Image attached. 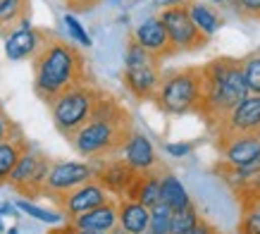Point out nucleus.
Instances as JSON below:
<instances>
[{"instance_id": "obj_1", "label": "nucleus", "mask_w": 260, "mask_h": 234, "mask_svg": "<svg viewBox=\"0 0 260 234\" xmlns=\"http://www.w3.org/2000/svg\"><path fill=\"white\" fill-rule=\"evenodd\" d=\"M34 60V91L41 101L50 103L72 86L88 81L86 57L79 48L67 39L46 32L43 43L36 50Z\"/></svg>"}, {"instance_id": "obj_2", "label": "nucleus", "mask_w": 260, "mask_h": 234, "mask_svg": "<svg viewBox=\"0 0 260 234\" xmlns=\"http://www.w3.org/2000/svg\"><path fill=\"white\" fill-rule=\"evenodd\" d=\"M132 132H134V122L129 110L117 98L103 94L88 122L70 141L74 151L86 160H108L119 156Z\"/></svg>"}, {"instance_id": "obj_3", "label": "nucleus", "mask_w": 260, "mask_h": 234, "mask_svg": "<svg viewBox=\"0 0 260 234\" xmlns=\"http://www.w3.org/2000/svg\"><path fill=\"white\" fill-rule=\"evenodd\" d=\"M201 77H203V91H201L198 115L203 117L210 129H215L222 117L241 98L248 96V89L241 74L239 57H229V55L213 57L201 65Z\"/></svg>"}, {"instance_id": "obj_4", "label": "nucleus", "mask_w": 260, "mask_h": 234, "mask_svg": "<svg viewBox=\"0 0 260 234\" xmlns=\"http://www.w3.org/2000/svg\"><path fill=\"white\" fill-rule=\"evenodd\" d=\"M201 91H203L201 65L174 67V70L162 72L158 91L153 96V103L160 112H165L170 117L198 115Z\"/></svg>"}, {"instance_id": "obj_5", "label": "nucleus", "mask_w": 260, "mask_h": 234, "mask_svg": "<svg viewBox=\"0 0 260 234\" xmlns=\"http://www.w3.org/2000/svg\"><path fill=\"white\" fill-rule=\"evenodd\" d=\"M101 96H103L101 89H95L93 84L86 81V84L72 86L64 94L57 96L55 101H50L48 110H50L55 129L62 134L64 139H72L88 122V117H91Z\"/></svg>"}, {"instance_id": "obj_6", "label": "nucleus", "mask_w": 260, "mask_h": 234, "mask_svg": "<svg viewBox=\"0 0 260 234\" xmlns=\"http://www.w3.org/2000/svg\"><path fill=\"white\" fill-rule=\"evenodd\" d=\"M160 77H162V67L160 60L150 57L146 50L136 46L129 39L124 50V72H122V84L136 101H153V96L158 91Z\"/></svg>"}, {"instance_id": "obj_7", "label": "nucleus", "mask_w": 260, "mask_h": 234, "mask_svg": "<svg viewBox=\"0 0 260 234\" xmlns=\"http://www.w3.org/2000/svg\"><path fill=\"white\" fill-rule=\"evenodd\" d=\"M50 163L53 160L43 151L29 146L22 153V158L17 160V165L12 167L5 187H10L12 191H17L22 198H29V201L36 198V196H43V187H46Z\"/></svg>"}, {"instance_id": "obj_8", "label": "nucleus", "mask_w": 260, "mask_h": 234, "mask_svg": "<svg viewBox=\"0 0 260 234\" xmlns=\"http://www.w3.org/2000/svg\"><path fill=\"white\" fill-rule=\"evenodd\" d=\"M160 22L165 26L167 36H170V43H172L174 53H198L203 50L210 39L205 36L203 32H198V26L191 22L189 12H186V5L184 8H167L160 10Z\"/></svg>"}, {"instance_id": "obj_9", "label": "nucleus", "mask_w": 260, "mask_h": 234, "mask_svg": "<svg viewBox=\"0 0 260 234\" xmlns=\"http://www.w3.org/2000/svg\"><path fill=\"white\" fill-rule=\"evenodd\" d=\"M217 136H260V96L248 94L213 129Z\"/></svg>"}, {"instance_id": "obj_10", "label": "nucleus", "mask_w": 260, "mask_h": 234, "mask_svg": "<svg viewBox=\"0 0 260 234\" xmlns=\"http://www.w3.org/2000/svg\"><path fill=\"white\" fill-rule=\"evenodd\" d=\"M91 180H95L93 163H88V160H55V163H50V170H48L43 196L53 198L57 194H67V191Z\"/></svg>"}, {"instance_id": "obj_11", "label": "nucleus", "mask_w": 260, "mask_h": 234, "mask_svg": "<svg viewBox=\"0 0 260 234\" xmlns=\"http://www.w3.org/2000/svg\"><path fill=\"white\" fill-rule=\"evenodd\" d=\"M217 163L241 170H260V136H217Z\"/></svg>"}, {"instance_id": "obj_12", "label": "nucleus", "mask_w": 260, "mask_h": 234, "mask_svg": "<svg viewBox=\"0 0 260 234\" xmlns=\"http://www.w3.org/2000/svg\"><path fill=\"white\" fill-rule=\"evenodd\" d=\"M108 198H110V194L105 191V187H103L98 180L86 182V184L72 189L67 194L53 196V201H55V206L60 208V213H62V218L67 220V222L74 218H79V215H84V213H88L91 208H95V206L105 203Z\"/></svg>"}, {"instance_id": "obj_13", "label": "nucleus", "mask_w": 260, "mask_h": 234, "mask_svg": "<svg viewBox=\"0 0 260 234\" xmlns=\"http://www.w3.org/2000/svg\"><path fill=\"white\" fill-rule=\"evenodd\" d=\"M132 41H134L141 50H146L150 57L160 60V63L167 60V57H174V55H177L158 15L148 17V19H143V22L136 24V29L132 32Z\"/></svg>"}, {"instance_id": "obj_14", "label": "nucleus", "mask_w": 260, "mask_h": 234, "mask_svg": "<svg viewBox=\"0 0 260 234\" xmlns=\"http://www.w3.org/2000/svg\"><path fill=\"white\" fill-rule=\"evenodd\" d=\"M119 158L124 160L134 172H153L160 170V158L155 153V146L143 132H132L126 143L119 151Z\"/></svg>"}, {"instance_id": "obj_15", "label": "nucleus", "mask_w": 260, "mask_h": 234, "mask_svg": "<svg viewBox=\"0 0 260 234\" xmlns=\"http://www.w3.org/2000/svg\"><path fill=\"white\" fill-rule=\"evenodd\" d=\"M43 36H46V32L31 26V19H26L17 29L5 34V55L10 60H15V63L34 57L36 50L41 48V43H43Z\"/></svg>"}, {"instance_id": "obj_16", "label": "nucleus", "mask_w": 260, "mask_h": 234, "mask_svg": "<svg viewBox=\"0 0 260 234\" xmlns=\"http://www.w3.org/2000/svg\"><path fill=\"white\" fill-rule=\"evenodd\" d=\"M136 177V172L122 160V158H112V160H103L95 165V180L101 182L108 194H117L119 198L124 196L129 189L132 180Z\"/></svg>"}, {"instance_id": "obj_17", "label": "nucleus", "mask_w": 260, "mask_h": 234, "mask_svg": "<svg viewBox=\"0 0 260 234\" xmlns=\"http://www.w3.org/2000/svg\"><path fill=\"white\" fill-rule=\"evenodd\" d=\"M70 225L74 229H86V232H108L110 234L117 227V201L108 198L105 203L91 208L88 213L79 215V218L70 220Z\"/></svg>"}, {"instance_id": "obj_18", "label": "nucleus", "mask_w": 260, "mask_h": 234, "mask_svg": "<svg viewBox=\"0 0 260 234\" xmlns=\"http://www.w3.org/2000/svg\"><path fill=\"white\" fill-rule=\"evenodd\" d=\"M162 170V167H160ZM160 170L153 172H136V177L132 180L129 189L124 191L122 198H132L139 201L146 208H153L155 203H160Z\"/></svg>"}, {"instance_id": "obj_19", "label": "nucleus", "mask_w": 260, "mask_h": 234, "mask_svg": "<svg viewBox=\"0 0 260 234\" xmlns=\"http://www.w3.org/2000/svg\"><path fill=\"white\" fill-rule=\"evenodd\" d=\"M148 208L132 198L117 201V227H122L126 234H146L148 229Z\"/></svg>"}, {"instance_id": "obj_20", "label": "nucleus", "mask_w": 260, "mask_h": 234, "mask_svg": "<svg viewBox=\"0 0 260 234\" xmlns=\"http://www.w3.org/2000/svg\"><path fill=\"white\" fill-rule=\"evenodd\" d=\"M29 146H31V143L26 141L22 129H17L10 139H5L0 143V187L8 184V177H10V172H12V167L17 165V160L22 158V153L29 149Z\"/></svg>"}, {"instance_id": "obj_21", "label": "nucleus", "mask_w": 260, "mask_h": 234, "mask_svg": "<svg viewBox=\"0 0 260 234\" xmlns=\"http://www.w3.org/2000/svg\"><path fill=\"white\" fill-rule=\"evenodd\" d=\"M186 12H189L191 22L198 26V32H203L208 39L224 26V19H222V15L217 12V8L208 5L203 0H189V3H186Z\"/></svg>"}, {"instance_id": "obj_22", "label": "nucleus", "mask_w": 260, "mask_h": 234, "mask_svg": "<svg viewBox=\"0 0 260 234\" xmlns=\"http://www.w3.org/2000/svg\"><path fill=\"white\" fill-rule=\"evenodd\" d=\"M160 203H165L170 211H181L193 201L179 177L172 172H165V174H160Z\"/></svg>"}, {"instance_id": "obj_23", "label": "nucleus", "mask_w": 260, "mask_h": 234, "mask_svg": "<svg viewBox=\"0 0 260 234\" xmlns=\"http://www.w3.org/2000/svg\"><path fill=\"white\" fill-rule=\"evenodd\" d=\"M31 17L29 0H0V34L5 36Z\"/></svg>"}, {"instance_id": "obj_24", "label": "nucleus", "mask_w": 260, "mask_h": 234, "mask_svg": "<svg viewBox=\"0 0 260 234\" xmlns=\"http://www.w3.org/2000/svg\"><path fill=\"white\" fill-rule=\"evenodd\" d=\"M241 218H239V234H260V196H241Z\"/></svg>"}, {"instance_id": "obj_25", "label": "nucleus", "mask_w": 260, "mask_h": 234, "mask_svg": "<svg viewBox=\"0 0 260 234\" xmlns=\"http://www.w3.org/2000/svg\"><path fill=\"white\" fill-rule=\"evenodd\" d=\"M198 220H201V213H198V208L193 203L186 206V208H181V211H172L167 234H189L198 225Z\"/></svg>"}, {"instance_id": "obj_26", "label": "nucleus", "mask_w": 260, "mask_h": 234, "mask_svg": "<svg viewBox=\"0 0 260 234\" xmlns=\"http://www.w3.org/2000/svg\"><path fill=\"white\" fill-rule=\"evenodd\" d=\"M239 65H241V74H244L248 94L260 96V53L255 50V53L239 57Z\"/></svg>"}, {"instance_id": "obj_27", "label": "nucleus", "mask_w": 260, "mask_h": 234, "mask_svg": "<svg viewBox=\"0 0 260 234\" xmlns=\"http://www.w3.org/2000/svg\"><path fill=\"white\" fill-rule=\"evenodd\" d=\"M15 206H17V211H19V213H26L29 218L39 220V222H46V225H60V222H64V218H62V213H60V211L55 213V211L39 208V206H36V203H31L29 198H19Z\"/></svg>"}, {"instance_id": "obj_28", "label": "nucleus", "mask_w": 260, "mask_h": 234, "mask_svg": "<svg viewBox=\"0 0 260 234\" xmlns=\"http://www.w3.org/2000/svg\"><path fill=\"white\" fill-rule=\"evenodd\" d=\"M148 211L150 213H148V229H146V234H167L172 211L167 208L165 203H155Z\"/></svg>"}, {"instance_id": "obj_29", "label": "nucleus", "mask_w": 260, "mask_h": 234, "mask_svg": "<svg viewBox=\"0 0 260 234\" xmlns=\"http://www.w3.org/2000/svg\"><path fill=\"white\" fill-rule=\"evenodd\" d=\"M229 5L234 15L246 22H260V0H232Z\"/></svg>"}, {"instance_id": "obj_30", "label": "nucleus", "mask_w": 260, "mask_h": 234, "mask_svg": "<svg viewBox=\"0 0 260 234\" xmlns=\"http://www.w3.org/2000/svg\"><path fill=\"white\" fill-rule=\"evenodd\" d=\"M62 22H64V26H67V34H70L72 41H77V43H79V46H84V48L91 46V36L86 34V29L81 26V22L77 19V17H74V15H64Z\"/></svg>"}, {"instance_id": "obj_31", "label": "nucleus", "mask_w": 260, "mask_h": 234, "mask_svg": "<svg viewBox=\"0 0 260 234\" xmlns=\"http://www.w3.org/2000/svg\"><path fill=\"white\" fill-rule=\"evenodd\" d=\"M17 129H19V125H17L15 120H12V117L3 110V105H0V143H3L5 139H10Z\"/></svg>"}, {"instance_id": "obj_32", "label": "nucleus", "mask_w": 260, "mask_h": 234, "mask_svg": "<svg viewBox=\"0 0 260 234\" xmlns=\"http://www.w3.org/2000/svg\"><path fill=\"white\" fill-rule=\"evenodd\" d=\"M165 151H167V156H172V158H186V156H191V151H193V143H189V141H179V143H167Z\"/></svg>"}, {"instance_id": "obj_33", "label": "nucleus", "mask_w": 260, "mask_h": 234, "mask_svg": "<svg viewBox=\"0 0 260 234\" xmlns=\"http://www.w3.org/2000/svg\"><path fill=\"white\" fill-rule=\"evenodd\" d=\"M189 234H220V232H217V227H215V225H210L208 220L201 218V220H198V225L193 227Z\"/></svg>"}, {"instance_id": "obj_34", "label": "nucleus", "mask_w": 260, "mask_h": 234, "mask_svg": "<svg viewBox=\"0 0 260 234\" xmlns=\"http://www.w3.org/2000/svg\"><path fill=\"white\" fill-rule=\"evenodd\" d=\"M189 0H153V5L158 10H167V8H184Z\"/></svg>"}, {"instance_id": "obj_35", "label": "nucleus", "mask_w": 260, "mask_h": 234, "mask_svg": "<svg viewBox=\"0 0 260 234\" xmlns=\"http://www.w3.org/2000/svg\"><path fill=\"white\" fill-rule=\"evenodd\" d=\"M0 215H19V211H17V206L15 203H10V201H5V203H0Z\"/></svg>"}, {"instance_id": "obj_36", "label": "nucleus", "mask_w": 260, "mask_h": 234, "mask_svg": "<svg viewBox=\"0 0 260 234\" xmlns=\"http://www.w3.org/2000/svg\"><path fill=\"white\" fill-rule=\"evenodd\" d=\"M64 232L67 234H108V232H86V229H74L70 222H67V227H64Z\"/></svg>"}, {"instance_id": "obj_37", "label": "nucleus", "mask_w": 260, "mask_h": 234, "mask_svg": "<svg viewBox=\"0 0 260 234\" xmlns=\"http://www.w3.org/2000/svg\"><path fill=\"white\" fill-rule=\"evenodd\" d=\"M229 3H232V0H208V5H213V8H224Z\"/></svg>"}, {"instance_id": "obj_38", "label": "nucleus", "mask_w": 260, "mask_h": 234, "mask_svg": "<svg viewBox=\"0 0 260 234\" xmlns=\"http://www.w3.org/2000/svg\"><path fill=\"white\" fill-rule=\"evenodd\" d=\"M5 234H19V229H17V227H10V229H5Z\"/></svg>"}, {"instance_id": "obj_39", "label": "nucleus", "mask_w": 260, "mask_h": 234, "mask_svg": "<svg viewBox=\"0 0 260 234\" xmlns=\"http://www.w3.org/2000/svg\"><path fill=\"white\" fill-rule=\"evenodd\" d=\"M110 234H126V232H124V229H122V227H115V229H112Z\"/></svg>"}, {"instance_id": "obj_40", "label": "nucleus", "mask_w": 260, "mask_h": 234, "mask_svg": "<svg viewBox=\"0 0 260 234\" xmlns=\"http://www.w3.org/2000/svg\"><path fill=\"white\" fill-rule=\"evenodd\" d=\"M50 234H67V232H64V229H53Z\"/></svg>"}, {"instance_id": "obj_41", "label": "nucleus", "mask_w": 260, "mask_h": 234, "mask_svg": "<svg viewBox=\"0 0 260 234\" xmlns=\"http://www.w3.org/2000/svg\"><path fill=\"white\" fill-rule=\"evenodd\" d=\"M0 232H5V227H3V218H0Z\"/></svg>"}]
</instances>
